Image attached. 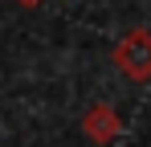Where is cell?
Masks as SVG:
<instances>
[{
	"instance_id": "1",
	"label": "cell",
	"mask_w": 151,
	"mask_h": 147,
	"mask_svg": "<svg viewBox=\"0 0 151 147\" xmlns=\"http://www.w3.org/2000/svg\"><path fill=\"white\" fill-rule=\"evenodd\" d=\"M114 66L131 82H151V33L147 29H127L114 45Z\"/></svg>"
},
{
	"instance_id": "2",
	"label": "cell",
	"mask_w": 151,
	"mask_h": 147,
	"mask_svg": "<svg viewBox=\"0 0 151 147\" xmlns=\"http://www.w3.org/2000/svg\"><path fill=\"white\" fill-rule=\"evenodd\" d=\"M82 131H86L94 143H110V139H119V135H123V119H119V110H114V106L98 102V106H90V110H86Z\"/></svg>"
},
{
	"instance_id": "3",
	"label": "cell",
	"mask_w": 151,
	"mask_h": 147,
	"mask_svg": "<svg viewBox=\"0 0 151 147\" xmlns=\"http://www.w3.org/2000/svg\"><path fill=\"white\" fill-rule=\"evenodd\" d=\"M17 4H25V8H37V4H41V0H17Z\"/></svg>"
}]
</instances>
